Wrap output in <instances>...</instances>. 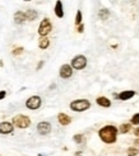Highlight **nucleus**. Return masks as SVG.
Instances as JSON below:
<instances>
[{"label":"nucleus","instance_id":"nucleus-27","mask_svg":"<svg viewBox=\"0 0 139 156\" xmlns=\"http://www.w3.org/2000/svg\"><path fill=\"white\" fill-rule=\"evenodd\" d=\"M42 66H43V61H41L40 64H38V66H37V70H40V69H41Z\"/></svg>","mask_w":139,"mask_h":156},{"label":"nucleus","instance_id":"nucleus-23","mask_svg":"<svg viewBox=\"0 0 139 156\" xmlns=\"http://www.w3.org/2000/svg\"><path fill=\"white\" fill-rule=\"evenodd\" d=\"M22 52H23V48L22 47H17V48H14V51L12 53L14 55V56H18V55H21Z\"/></svg>","mask_w":139,"mask_h":156},{"label":"nucleus","instance_id":"nucleus-29","mask_svg":"<svg viewBox=\"0 0 139 156\" xmlns=\"http://www.w3.org/2000/svg\"><path fill=\"white\" fill-rule=\"evenodd\" d=\"M24 2H29V0H24Z\"/></svg>","mask_w":139,"mask_h":156},{"label":"nucleus","instance_id":"nucleus-17","mask_svg":"<svg viewBox=\"0 0 139 156\" xmlns=\"http://www.w3.org/2000/svg\"><path fill=\"white\" fill-rule=\"evenodd\" d=\"M110 17V10L109 9H101L98 12V18L101 19V20H106V19H109Z\"/></svg>","mask_w":139,"mask_h":156},{"label":"nucleus","instance_id":"nucleus-13","mask_svg":"<svg viewBox=\"0 0 139 156\" xmlns=\"http://www.w3.org/2000/svg\"><path fill=\"white\" fill-rule=\"evenodd\" d=\"M54 12H55V15L58 18H63L64 17V9H63V3L58 0L56 4H55V8H54Z\"/></svg>","mask_w":139,"mask_h":156},{"label":"nucleus","instance_id":"nucleus-21","mask_svg":"<svg viewBox=\"0 0 139 156\" xmlns=\"http://www.w3.org/2000/svg\"><path fill=\"white\" fill-rule=\"evenodd\" d=\"M130 123L134 124V126H138V124H139V113H135V114L132 117V119H130Z\"/></svg>","mask_w":139,"mask_h":156},{"label":"nucleus","instance_id":"nucleus-7","mask_svg":"<svg viewBox=\"0 0 139 156\" xmlns=\"http://www.w3.org/2000/svg\"><path fill=\"white\" fill-rule=\"evenodd\" d=\"M59 75H60L61 79H69V77H72V75H73L72 65H68V64L63 65L59 70Z\"/></svg>","mask_w":139,"mask_h":156},{"label":"nucleus","instance_id":"nucleus-22","mask_svg":"<svg viewBox=\"0 0 139 156\" xmlns=\"http://www.w3.org/2000/svg\"><path fill=\"white\" fill-rule=\"evenodd\" d=\"M128 154H129V156H135V155H138V149H135V147H130V149L128 150Z\"/></svg>","mask_w":139,"mask_h":156},{"label":"nucleus","instance_id":"nucleus-26","mask_svg":"<svg viewBox=\"0 0 139 156\" xmlns=\"http://www.w3.org/2000/svg\"><path fill=\"white\" fill-rule=\"evenodd\" d=\"M134 135H135L137 137H139V127H137V128L134 129Z\"/></svg>","mask_w":139,"mask_h":156},{"label":"nucleus","instance_id":"nucleus-2","mask_svg":"<svg viewBox=\"0 0 139 156\" xmlns=\"http://www.w3.org/2000/svg\"><path fill=\"white\" fill-rule=\"evenodd\" d=\"M70 109L73 112H84L91 108V102L87 99H77L70 103Z\"/></svg>","mask_w":139,"mask_h":156},{"label":"nucleus","instance_id":"nucleus-10","mask_svg":"<svg viewBox=\"0 0 139 156\" xmlns=\"http://www.w3.org/2000/svg\"><path fill=\"white\" fill-rule=\"evenodd\" d=\"M134 95H135V91L134 90H125V91H121L120 94H118V99L122 100V102H125V100L132 99Z\"/></svg>","mask_w":139,"mask_h":156},{"label":"nucleus","instance_id":"nucleus-16","mask_svg":"<svg viewBox=\"0 0 139 156\" xmlns=\"http://www.w3.org/2000/svg\"><path fill=\"white\" fill-rule=\"evenodd\" d=\"M24 14H26V19L27 20H35L38 17V13L36 10H33V9H28L27 12H24Z\"/></svg>","mask_w":139,"mask_h":156},{"label":"nucleus","instance_id":"nucleus-18","mask_svg":"<svg viewBox=\"0 0 139 156\" xmlns=\"http://www.w3.org/2000/svg\"><path fill=\"white\" fill-rule=\"evenodd\" d=\"M132 129V123H122L119 127V132L120 133H128Z\"/></svg>","mask_w":139,"mask_h":156},{"label":"nucleus","instance_id":"nucleus-24","mask_svg":"<svg viewBox=\"0 0 139 156\" xmlns=\"http://www.w3.org/2000/svg\"><path fill=\"white\" fill-rule=\"evenodd\" d=\"M77 30H78V33H83V30H84V24L83 23L79 24V26H77Z\"/></svg>","mask_w":139,"mask_h":156},{"label":"nucleus","instance_id":"nucleus-25","mask_svg":"<svg viewBox=\"0 0 139 156\" xmlns=\"http://www.w3.org/2000/svg\"><path fill=\"white\" fill-rule=\"evenodd\" d=\"M5 97H6V91L2 90V91H0V100H2V99H4Z\"/></svg>","mask_w":139,"mask_h":156},{"label":"nucleus","instance_id":"nucleus-12","mask_svg":"<svg viewBox=\"0 0 139 156\" xmlns=\"http://www.w3.org/2000/svg\"><path fill=\"white\" fill-rule=\"evenodd\" d=\"M96 103L100 105V107H103V108H110L111 107V100L106 97H98L96 99Z\"/></svg>","mask_w":139,"mask_h":156},{"label":"nucleus","instance_id":"nucleus-5","mask_svg":"<svg viewBox=\"0 0 139 156\" xmlns=\"http://www.w3.org/2000/svg\"><path fill=\"white\" fill-rule=\"evenodd\" d=\"M52 30V24L49 18H45L41 23H40V27H38V34L41 37H45L47 36L50 32Z\"/></svg>","mask_w":139,"mask_h":156},{"label":"nucleus","instance_id":"nucleus-3","mask_svg":"<svg viewBox=\"0 0 139 156\" xmlns=\"http://www.w3.org/2000/svg\"><path fill=\"white\" fill-rule=\"evenodd\" d=\"M13 124H14L15 127H18V128L23 129V128L29 127V124H31V119L28 118L27 115L18 114V115H15L14 118H13Z\"/></svg>","mask_w":139,"mask_h":156},{"label":"nucleus","instance_id":"nucleus-11","mask_svg":"<svg viewBox=\"0 0 139 156\" xmlns=\"http://www.w3.org/2000/svg\"><path fill=\"white\" fill-rule=\"evenodd\" d=\"M58 122L61 124V126H68V124H70V122H72V117H69L65 113H59L58 114Z\"/></svg>","mask_w":139,"mask_h":156},{"label":"nucleus","instance_id":"nucleus-8","mask_svg":"<svg viewBox=\"0 0 139 156\" xmlns=\"http://www.w3.org/2000/svg\"><path fill=\"white\" fill-rule=\"evenodd\" d=\"M37 131L40 135H49L51 132V124L49 122H40L37 124Z\"/></svg>","mask_w":139,"mask_h":156},{"label":"nucleus","instance_id":"nucleus-28","mask_svg":"<svg viewBox=\"0 0 139 156\" xmlns=\"http://www.w3.org/2000/svg\"><path fill=\"white\" fill-rule=\"evenodd\" d=\"M134 144H135V145H138V146H139V140H135V141H134Z\"/></svg>","mask_w":139,"mask_h":156},{"label":"nucleus","instance_id":"nucleus-1","mask_svg":"<svg viewBox=\"0 0 139 156\" xmlns=\"http://www.w3.org/2000/svg\"><path fill=\"white\" fill-rule=\"evenodd\" d=\"M118 133H119V129L115 126H112V124L103 126L98 131V136H100V138H101V141L105 142V144H109V145L116 142Z\"/></svg>","mask_w":139,"mask_h":156},{"label":"nucleus","instance_id":"nucleus-19","mask_svg":"<svg viewBox=\"0 0 139 156\" xmlns=\"http://www.w3.org/2000/svg\"><path fill=\"white\" fill-rule=\"evenodd\" d=\"M73 140H74V142H75V144H83V142H84V140H86V137H84V135L79 133V135H75V136L73 137Z\"/></svg>","mask_w":139,"mask_h":156},{"label":"nucleus","instance_id":"nucleus-9","mask_svg":"<svg viewBox=\"0 0 139 156\" xmlns=\"http://www.w3.org/2000/svg\"><path fill=\"white\" fill-rule=\"evenodd\" d=\"M14 129V124L10 122H2L0 123V133L2 135H9Z\"/></svg>","mask_w":139,"mask_h":156},{"label":"nucleus","instance_id":"nucleus-6","mask_svg":"<svg viewBox=\"0 0 139 156\" xmlns=\"http://www.w3.org/2000/svg\"><path fill=\"white\" fill-rule=\"evenodd\" d=\"M41 104H42V99L38 95H32L31 98H28L26 102V107L28 109H31V111H36V109L41 107Z\"/></svg>","mask_w":139,"mask_h":156},{"label":"nucleus","instance_id":"nucleus-14","mask_svg":"<svg viewBox=\"0 0 139 156\" xmlns=\"http://www.w3.org/2000/svg\"><path fill=\"white\" fill-rule=\"evenodd\" d=\"M24 20H27L24 13H23V12H15V14H14V22L17 23V24H22Z\"/></svg>","mask_w":139,"mask_h":156},{"label":"nucleus","instance_id":"nucleus-20","mask_svg":"<svg viewBox=\"0 0 139 156\" xmlns=\"http://www.w3.org/2000/svg\"><path fill=\"white\" fill-rule=\"evenodd\" d=\"M82 20H83V17H82V12L78 10L77 12V15H75V27L82 24Z\"/></svg>","mask_w":139,"mask_h":156},{"label":"nucleus","instance_id":"nucleus-4","mask_svg":"<svg viewBox=\"0 0 139 156\" xmlns=\"http://www.w3.org/2000/svg\"><path fill=\"white\" fill-rule=\"evenodd\" d=\"M70 65L74 70H83L87 66V58H86V56H83V55H78V56L73 57Z\"/></svg>","mask_w":139,"mask_h":156},{"label":"nucleus","instance_id":"nucleus-15","mask_svg":"<svg viewBox=\"0 0 139 156\" xmlns=\"http://www.w3.org/2000/svg\"><path fill=\"white\" fill-rule=\"evenodd\" d=\"M50 46V40L47 37H41L40 38V41H38V47H40L41 50H46Z\"/></svg>","mask_w":139,"mask_h":156}]
</instances>
